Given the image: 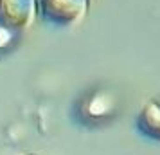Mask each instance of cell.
I'll return each instance as SVG.
<instances>
[{"instance_id":"obj_2","label":"cell","mask_w":160,"mask_h":155,"mask_svg":"<svg viewBox=\"0 0 160 155\" xmlns=\"http://www.w3.org/2000/svg\"><path fill=\"white\" fill-rule=\"evenodd\" d=\"M36 0H0V27L23 31L34 22Z\"/></svg>"},{"instance_id":"obj_3","label":"cell","mask_w":160,"mask_h":155,"mask_svg":"<svg viewBox=\"0 0 160 155\" xmlns=\"http://www.w3.org/2000/svg\"><path fill=\"white\" fill-rule=\"evenodd\" d=\"M137 128L148 139L160 142V105L157 101H149L142 106L137 116Z\"/></svg>"},{"instance_id":"obj_1","label":"cell","mask_w":160,"mask_h":155,"mask_svg":"<svg viewBox=\"0 0 160 155\" xmlns=\"http://www.w3.org/2000/svg\"><path fill=\"white\" fill-rule=\"evenodd\" d=\"M42 13L56 25H72L85 18L88 0H40Z\"/></svg>"}]
</instances>
